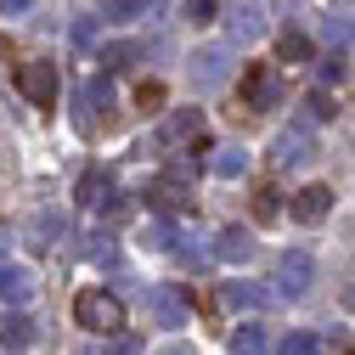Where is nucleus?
<instances>
[{
	"mask_svg": "<svg viewBox=\"0 0 355 355\" xmlns=\"http://www.w3.org/2000/svg\"><path fill=\"white\" fill-rule=\"evenodd\" d=\"M147 310H153L158 327H181V322L192 316V293H187V288H153V293H147Z\"/></svg>",
	"mask_w": 355,
	"mask_h": 355,
	"instance_id": "0eeeda50",
	"label": "nucleus"
},
{
	"mask_svg": "<svg viewBox=\"0 0 355 355\" xmlns=\"http://www.w3.org/2000/svg\"><path fill=\"white\" fill-rule=\"evenodd\" d=\"M333 113H338V107H333L322 91H310V96H304V119H333Z\"/></svg>",
	"mask_w": 355,
	"mask_h": 355,
	"instance_id": "c85d7f7f",
	"label": "nucleus"
},
{
	"mask_svg": "<svg viewBox=\"0 0 355 355\" xmlns=\"http://www.w3.org/2000/svg\"><path fill=\"white\" fill-rule=\"evenodd\" d=\"M141 6H147V0H102V12H107L113 23H130V17H141Z\"/></svg>",
	"mask_w": 355,
	"mask_h": 355,
	"instance_id": "b1692460",
	"label": "nucleus"
},
{
	"mask_svg": "<svg viewBox=\"0 0 355 355\" xmlns=\"http://www.w3.org/2000/svg\"><path fill=\"white\" fill-rule=\"evenodd\" d=\"M322 40H327L333 51H344L349 40H355V23H349L344 12H327V17H322Z\"/></svg>",
	"mask_w": 355,
	"mask_h": 355,
	"instance_id": "6ab92c4d",
	"label": "nucleus"
},
{
	"mask_svg": "<svg viewBox=\"0 0 355 355\" xmlns=\"http://www.w3.org/2000/svg\"><path fill=\"white\" fill-rule=\"evenodd\" d=\"M73 316H79L85 333H119V327H124V299L107 293V288H85V293L73 299Z\"/></svg>",
	"mask_w": 355,
	"mask_h": 355,
	"instance_id": "f03ea898",
	"label": "nucleus"
},
{
	"mask_svg": "<svg viewBox=\"0 0 355 355\" xmlns=\"http://www.w3.org/2000/svg\"><path fill=\"white\" fill-rule=\"evenodd\" d=\"M85 254H91L96 265H113V259H119V243H113V232H96V237H91V248H85Z\"/></svg>",
	"mask_w": 355,
	"mask_h": 355,
	"instance_id": "4be33fe9",
	"label": "nucleus"
},
{
	"mask_svg": "<svg viewBox=\"0 0 355 355\" xmlns=\"http://www.w3.org/2000/svg\"><path fill=\"white\" fill-rule=\"evenodd\" d=\"M164 355H187V349H164Z\"/></svg>",
	"mask_w": 355,
	"mask_h": 355,
	"instance_id": "f704fd0d",
	"label": "nucleus"
},
{
	"mask_svg": "<svg viewBox=\"0 0 355 355\" xmlns=\"http://www.w3.org/2000/svg\"><path fill=\"white\" fill-rule=\"evenodd\" d=\"M17 91H23L34 107H51V102H57V62H46V57L23 62V68H17Z\"/></svg>",
	"mask_w": 355,
	"mask_h": 355,
	"instance_id": "20e7f679",
	"label": "nucleus"
},
{
	"mask_svg": "<svg viewBox=\"0 0 355 355\" xmlns=\"http://www.w3.org/2000/svg\"><path fill=\"white\" fill-rule=\"evenodd\" d=\"M0 299L6 304H28L34 299V271L28 265H0Z\"/></svg>",
	"mask_w": 355,
	"mask_h": 355,
	"instance_id": "9b49d317",
	"label": "nucleus"
},
{
	"mask_svg": "<svg viewBox=\"0 0 355 355\" xmlns=\"http://www.w3.org/2000/svg\"><path fill=\"white\" fill-rule=\"evenodd\" d=\"M102 355H141V338H136V333H124V327H119V333L107 338V349H102Z\"/></svg>",
	"mask_w": 355,
	"mask_h": 355,
	"instance_id": "bb28decb",
	"label": "nucleus"
},
{
	"mask_svg": "<svg viewBox=\"0 0 355 355\" xmlns=\"http://www.w3.org/2000/svg\"><path fill=\"white\" fill-rule=\"evenodd\" d=\"M310 282H316V265H310V254L293 248V254L277 259V293H282V299H304Z\"/></svg>",
	"mask_w": 355,
	"mask_h": 355,
	"instance_id": "423d86ee",
	"label": "nucleus"
},
{
	"mask_svg": "<svg viewBox=\"0 0 355 355\" xmlns=\"http://www.w3.org/2000/svg\"><path fill=\"white\" fill-rule=\"evenodd\" d=\"M254 232H243V226H226V232H220L214 237V259H226V265H248L254 259Z\"/></svg>",
	"mask_w": 355,
	"mask_h": 355,
	"instance_id": "9d476101",
	"label": "nucleus"
},
{
	"mask_svg": "<svg viewBox=\"0 0 355 355\" xmlns=\"http://www.w3.org/2000/svg\"><path fill=\"white\" fill-rule=\"evenodd\" d=\"M198 141H203V113L198 107H175V113H164V124L153 130V147L158 153H198Z\"/></svg>",
	"mask_w": 355,
	"mask_h": 355,
	"instance_id": "f257e3e1",
	"label": "nucleus"
},
{
	"mask_svg": "<svg viewBox=\"0 0 355 355\" xmlns=\"http://www.w3.org/2000/svg\"><path fill=\"white\" fill-rule=\"evenodd\" d=\"M147 248H153V254H169V248H175V226H169L164 214H158L153 226H147Z\"/></svg>",
	"mask_w": 355,
	"mask_h": 355,
	"instance_id": "412c9836",
	"label": "nucleus"
},
{
	"mask_svg": "<svg viewBox=\"0 0 355 355\" xmlns=\"http://www.w3.org/2000/svg\"><path fill=\"white\" fill-rule=\"evenodd\" d=\"M28 338H34V322L17 316V310H6V316H0V344H6V349H23Z\"/></svg>",
	"mask_w": 355,
	"mask_h": 355,
	"instance_id": "dca6fc26",
	"label": "nucleus"
},
{
	"mask_svg": "<svg viewBox=\"0 0 355 355\" xmlns=\"http://www.w3.org/2000/svg\"><path fill=\"white\" fill-rule=\"evenodd\" d=\"M136 57H141L136 46H107V51H102V68H107V73H119V68H130Z\"/></svg>",
	"mask_w": 355,
	"mask_h": 355,
	"instance_id": "393cba45",
	"label": "nucleus"
},
{
	"mask_svg": "<svg viewBox=\"0 0 355 355\" xmlns=\"http://www.w3.org/2000/svg\"><path fill=\"white\" fill-rule=\"evenodd\" d=\"M282 73L271 68V62H259V68H248V79H243V102L254 107V113H271V107H282Z\"/></svg>",
	"mask_w": 355,
	"mask_h": 355,
	"instance_id": "7ed1b4c3",
	"label": "nucleus"
},
{
	"mask_svg": "<svg viewBox=\"0 0 355 355\" xmlns=\"http://www.w3.org/2000/svg\"><path fill=\"white\" fill-rule=\"evenodd\" d=\"M102 192H107V175H102V169H91V175L79 181V203H102Z\"/></svg>",
	"mask_w": 355,
	"mask_h": 355,
	"instance_id": "a878e982",
	"label": "nucleus"
},
{
	"mask_svg": "<svg viewBox=\"0 0 355 355\" xmlns=\"http://www.w3.org/2000/svg\"><path fill=\"white\" fill-rule=\"evenodd\" d=\"M209 169L220 175V181H243V175H248V153H243V147H214Z\"/></svg>",
	"mask_w": 355,
	"mask_h": 355,
	"instance_id": "4468645a",
	"label": "nucleus"
},
{
	"mask_svg": "<svg viewBox=\"0 0 355 355\" xmlns=\"http://www.w3.org/2000/svg\"><path fill=\"white\" fill-rule=\"evenodd\" d=\"M214 6H220V0H187V17H192V23H209Z\"/></svg>",
	"mask_w": 355,
	"mask_h": 355,
	"instance_id": "c756f323",
	"label": "nucleus"
},
{
	"mask_svg": "<svg viewBox=\"0 0 355 355\" xmlns=\"http://www.w3.org/2000/svg\"><path fill=\"white\" fill-rule=\"evenodd\" d=\"M91 40H96V17H79L73 23V46H91Z\"/></svg>",
	"mask_w": 355,
	"mask_h": 355,
	"instance_id": "7c9ffc66",
	"label": "nucleus"
},
{
	"mask_svg": "<svg viewBox=\"0 0 355 355\" xmlns=\"http://www.w3.org/2000/svg\"><path fill=\"white\" fill-rule=\"evenodd\" d=\"M277 51H282V62H304V57H310V40L288 28V34H282V46H277Z\"/></svg>",
	"mask_w": 355,
	"mask_h": 355,
	"instance_id": "5701e85b",
	"label": "nucleus"
},
{
	"mask_svg": "<svg viewBox=\"0 0 355 355\" xmlns=\"http://www.w3.org/2000/svg\"><path fill=\"white\" fill-rule=\"evenodd\" d=\"M327 209H333V192H327V187H304V192L293 198V220H304V226L327 220Z\"/></svg>",
	"mask_w": 355,
	"mask_h": 355,
	"instance_id": "f8f14e48",
	"label": "nucleus"
},
{
	"mask_svg": "<svg viewBox=\"0 0 355 355\" xmlns=\"http://www.w3.org/2000/svg\"><path fill=\"white\" fill-rule=\"evenodd\" d=\"M316 79H327V85H338V79H344V51H327V57L316 62Z\"/></svg>",
	"mask_w": 355,
	"mask_h": 355,
	"instance_id": "cd10ccee",
	"label": "nucleus"
},
{
	"mask_svg": "<svg viewBox=\"0 0 355 355\" xmlns=\"http://www.w3.org/2000/svg\"><path fill=\"white\" fill-rule=\"evenodd\" d=\"M102 209H107V220H124V214H130V203H124V198H113V192L102 198Z\"/></svg>",
	"mask_w": 355,
	"mask_h": 355,
	"instance_id": "2f4dec72",
	"label": "nucleus"
},
{
	"mask_svg": "<svg viewBox=\"0 0 355 355\" xmlns=\"http://www.w3.org/2000/svg\"><path fill=\"white\" fill-rule=\"evenodd\" d=\"M277 355H322V333H310V327H293V333H282Z\"/></svg>",
	"mask_w": 355,
	"mask_h": 355,
	"instance_id": "f3484780",
	"label": "nucleus"
},
{
	"mask_svg": "<svg viewBox=\"0 0 355 355\" xmlns=\"http://www.w3.org/2000/svg\"><path fill=\"white\" fill-rule=\"evenodd\" d=\"M147 203H153L158 214H175V209H187V187H181V181L169 175V181H158V187L147 192Z\"/></svg>",
	"mask_w": 355,
	"mask_h": 355,
	"instance_id": "2eb2a0df",
	"label": "nucleus"
},
{
	"mask_svg": "<svg viewBox=\"0 0 355 355\" xmlns=\"http://www.w3.org/2000/svg\"><path fill=\"white\" fill-rule=\"evenodd\" d=\"M181 265H192V271H203V265L214 259V248H203V237H175V248H169Z\"/></svg>",
	"mask_w": 355,
	"mask_h": 355,
	"instance_id": "a211bd4d",
	"label": "nucleus"
},
{
	"mask_svg": "<svg viewBox=\"0 0 355 355\" xmlns=\"http://www.w3.org/2000/svg\"><path fill=\"white\" fill-rule=\"evenodd\" d=\"M344 304H349V310H355V288H344Z\"/></svg>",
	"mask_w": 355,
	"mask_h": 355,
	"instance_id": "72a5a7b5",
	"label": "nucleus"
},
{
	"mask_svg": "<svg viewBox=\"0 0 355 355\" xmlns=\"http://www.w3.org/2000/svg\"><path fill=\"white\" fill-rule=\"evenodd\" d=\"M226 34L237 40V46L259 40V34H265V0H232V12H226Z\"/></svg>",
	"mask_w": 355,
	"mask_h": 355,
	"instance_id": "6e6552de",
	"label": "nucleus"
},
{
	"mask_svg": "<svg viewBox=\"0 0 355 355\" xmlns=\"http://www.w3.org/2000/svg\"><path fill=\"white\" fill-rule=\"evenodd\" d=\"M226 349H232V355H265V349H271V333H265L259 322H243V327L232 333Z\"/></svg>",
	"mask_w": 355,
	"mask_h": 355,
	"instance_id": "ddd939ff",
	"label": "nucleus"
},
{
	"mask_svg": "<svg viewBox=\"0 0 355 355\" xmlns=\"http://www.w3.org/2000/svg\"><path fill=\"white\" fill-rule=\"evenodd\" d=\"M226 79H232V46H203L192 57V85L198 91H220Z\"/></svg>",
	"mask_w": 355,
	"mask_h": 355,
	"instance_id": "39448f33",
	"label": "nucleus"
},
{
	"mask_svg": "<svg viewBox=\"0 0 355 355\" xmlns=\"http://www.w3.org/2000/svg\"><path fill=\"white\" fill-rule=\"evenodd\" d=\"M28 6H34V0H0V12H6V17H23Z\"/></svg>",
	"mask_w": 355,
	"mask_h": 355,
	"instance_id": "473e14b6",
	"label": "nucleus"
},
{
	"mask_svg": "<svg viewBox=\"0 0 355 355\" xmlns=\"http://www.w3.org/2000/svg\"><path fill=\"white\" fill-rule=\"evenodd\" d=\"M310 153H316V147H310V136H304L299 124L282 130V136L271 141V164H277V169H299V164H310Z\"/></svg>",
	"mask_w": 355,
	"mask_h": 355,
	"instance_id": "1a4fd4ad",
	"label": "nucleus"
},
{
	"mask_svg": "<svg viewBox=\"0 0 355 355\" xmlns=\"http://www.w3.org/2000/svg\"><path fill=\"white\" fill-rule=\"evenodd\" d=\"M220 304H226V310H254L259 304V288L254 282H226V288H220Z\"/></svg>",
	"mask_w": 355,
	"mask_h": 355,
	"instance_id": "aec40b11",
	"label": "nucleus"
}]
</instances>
